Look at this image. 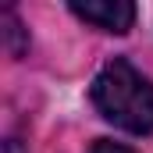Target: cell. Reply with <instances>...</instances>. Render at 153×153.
<instances>
[{
	"mask_svg": "<svg viewBox=\"0 0 153 153\" xmlns=\"http://www.w3.org/2000/svg\"><path fill=\"white\" fill-rule=\"evenodd\" d=\"M89 153H135V150H128V146H121V143H111V139H96Z\"/></svg>",
	"mask_w": 153,
	"mask_h": 153,
	"instance_id": "3",
	"label": "cell"
},
{
	"mask_svg": "<svg viewBox=\"0 0 153 153\" xmlns=\"http://www.w3.org/2000/svg\"><path fill=\"white\" fill-rule=\"evenodd\" d=\"M71 14L89 22V25H96V29H103V32H117L121 36L135 22V4H128V0H85L82 4V0H75Z\"/></svg>",
	"mask_w": 153,
	"mask_h": 153,
	"instance_id": "2",
	"label": "cell"
},
{
	"mask_svg": "<svg viewBox=\"0 0 153 153\" xmlns=\"http://www.w3.org/2000/svg\"><path fill=\"white\" fill-rule=\"evenodd\" d=\"M89 96H93V107L111 125L132 135L153 132V82L125 57H114L100 68Z\"/></svg>",
	"mask_w": 153,
	"mask_h": 153,
	"instance_id": "1",
	"label": "cell"
}]
</instances>
